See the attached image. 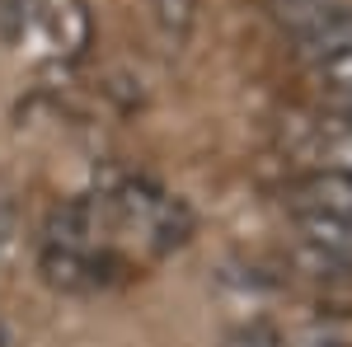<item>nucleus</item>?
Segmentation results:
<instances>
[{
    "instance_id": "f257e3e1",
    "label": "nucleus",
    "mask_w": 352,
    "mask_h": 347,
    "mask_svg": "<svg viewBox=\"0 0 352 347\" xmlns=\"http://www.w3.org/2000/svg\"><path fill=\"white\" fill-rule=\"evenodd\" d=\"M38 272H43V282L52 291H66V295H94V291H109V287L127 282V263L109 244H99V249L43 244L38 249Z\"/></svg>"
},
{
    "instance_id": "f03ea898",
    "label": "nucleus",
    "mask_w": 352,
    "mask_h": 347,
    "mask_svg": "<svg viewBox=\"0 0 352 347\" xmlns=\"http://www.w3.org/2000/svg\"><path fill=\"white\" fill-rule=\"evenodd\" d=\"M287 197H292V212H324V216L352 221V174L348 169L310 164V169H300L287 183Z\"/></svg>"
},
{
    "instance_id": "7ed1b4c3",
    "label": "nucleus",
    "mask_w": 352,
    "mask_h": 347,
    "mask_svg": "<svg viewBox=\"0 0 352 347\" xmlns=\"http://www.w3.org/2000/svg\"><path fill=\"white\" fill-rule=\"evenodd\" d=\"M38 24L52 38V47L61 56H85L94 43V14L89 0H38Z\"/></svg>"
},
{
    "instance_id": "20e7f679",
    "label": "nucleus",
    "mask_w": 352,
    "mask_h": 347,
    "mask_svg": "<svg viewBox=\"0 0 352 347\" xmlns=\"http://www.w3.org/2000/svg\"><path fill=\"white\" fill-rule=\"evenodd\" d=\"M292 43H296L300 66H305V61H320V56H329V52H338V47H352V0L333 5L324 19H315L310 28H300Z\"/></svg>"
},
{
    "instance_id": "39448f33",
    "label": "nucleus",
    "mask_w": 352,
    "mask_h": 347,
    "mask_svg": "<svg viewBox=\"0 0 352 347\" xmlns=\"http://www.w3.org/2000/svg\"><path fill=\"white\" fill-rule=\"evenodd\" d=\"M292 240L310 244V249H324L333 258H348L352 263V221L343 216H324V212H292Z\"/></svg>"
},
{
    "instance_id": "423d86ee",
    "label": "nucleus",
    "mask_w": 352,
    "mask_h": 347,
    "mask_svg": "<svg viewBox=\"0 0 352 347\" xmlns=\"http://www.w3.org/2000/svg\"><path fill=\"white\" fill-rule=\"evenodd\" d=\"M192 230H197V216L184 197H164V207L155 212V221L146 225V235H151V249L155 254H174V249H184L192 240Z\"/></svg>"
},
{
    "instance_id": "0eeeda50",
    "label": "nucleus",
    "mask_w": 352,
    "mask_h": 347,
    "mask_svg": "<svg viewBox=\"0 0 352 347\" xmlns=\"http://www.w3.org/2000/svg\"><path fill=\"white\" fill-rule=\"evenodd\" d=\"M305 76H310V85L324 94L329 104L333 99H352V47H338V52L320 56V61H305Z\"/></svg>"
},
{
    "instance_id": "6e6552de",
    "label": "nucleus",
    "mask_w": 352,
    "mask_h": 347,
    "mask_svg": "<svg viewBox=\"0 0 352 347\" xmlns=\"http://www.w3.org/2000/svg\"><path fill=\"white\" fill-rule=\"evenodd\" d=\"M151 19L169 47H188L197 28V0H151Z\"/></svg>"
},
{
    "instance_id": "1a4fd4ad",
    "label": "nucleus",
    "mask_w": 352,
    "mask_h": 347,
    "mask_svg": "<svg viewBox=\"0 0 352 347\" xmlns=\"http://www.w3.org/2000/svg\"><path fill=\"white\" fill-rule=\"evenodd\" d=\"M292 263H296L305 277H315V282H348L352 277L348 258H333V254L310 249V244H300V240H292Z\"/></svg>"
},
{
    "instance_id": "9d476101",
    "label": "nucleus",
    "mask_w": 352,
    "mask_h": 347,
    "mask_svg": "<svg viewBox=\"0 0 352 347\" xmlns=\"http://www.w3.org/2000/svg\"><path fill=\"white\" fill-rule=\"evenodd\" d=\"M333 5H343V0H268V14L296 38L300 28H310L315 19H324Z\"/></svg>"
},
{
    "instance_id": "9b49d317",
    "label": "nucleus",
    "mask_w": 352,
    "mask_h": 347,
    "mask_svg": "<svg viewBox=\"0 0 352 347\" xmlns=\"http://www.w3.org/2000/svg\"><path fill=\"white\" fill-rule=\"evenodd\" d=\"M38 24V0H0V38L24 43V33Z\"/></svg>"
},
{
    "instance_id": "f8f14e48",
    "label": "nucleus",
    "mask_w": 352,
    "mask_h": 347,
    "mask_svg": "<svg viewBox=\"0 0 352 347\" xmlns=\"http://www.w3.org/2000/svg\"><path fill=\"white\" fill-rule=\"evenodd\" d=\"M14 235H19V202H14V188L0 179V254L14 244Z\"/></svg>"
},
{
    "instance_id": "ddd939ff",
    "label": "nucleus",
    "mask_w": 352,
    "mask_h": 347,
    "mask_svg": "<svg viewBox=\"0 0 352 347\" xmlns=\"http://www.w3.org/2000/svg\"><path fill=\"white\" fill-rule=\"evenodd\" d=\"M230 347H282V338H277V328H272V324L249 320L244 328L230 333Z\"/></svg>"
},
{
    "instance_id": "4468645a",
    "label": "nucleus",
    "mask_w": 352,
    "mask_h": 347,
    "mask_svg": "<svg viewBox=\"0 0 352 347\" xmlns=\"http://www.w3.org/2000/svg\"><path fill=\"white\" fill-rule=\"evenodd\" d=\"M324 117H329V122H338L343 132H352V99H333V104L324 108Z\"/></svg>"
},
{
    "instance_id": "2eb2a0df",
    "label": "nucleus",
    "mask_w": 352,
    "mask_h": 347,
    "mask_svg": "<svg viewBox=\"0 0 352 347\" xmlns=\"http://www.w3.org/2000/svg\"><path fill=\"white\" fill-rule=\"evenodd\" d=\"M14 343V333H10V324H5V315H0V347H10Z\"/></svg>"
}]
</instances>
